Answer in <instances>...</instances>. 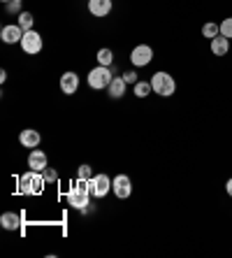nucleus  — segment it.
Wrapping results in <instances>:
<instances>
[{"mask_svg": "<svg viewBox=\"0 0 232 258\" xmlns=\"http://www.w3.org/2000/svg\"><path fill=\"white\" fill-rule=\"evenodd\" d=\"M24 33L26 30L19 24H12V26H5V28L0 30V37H3L5 44H14V42H21V40H24Z\"/></svg>", "mask_w": 232, "mask_h": 258, "instance_id": "obj_9", "label": "nucleus"}, {"mask_svg": "<svg viewBox=\"0 0 232 258\" xmlns=\"http://www.w3.org/2000/svg\"><path fill=\"white\" fill-rule=\"evenodd\" d=\"M218 26H220V35L227 37V40H232V17L223 19V21H220Z\"/></svg>", "mask_w": 232, "mask_h": 258, "instance_id": "obj_22", "label": "nucleus"}, {"mask_svg": "<svg viewBox=\"0 0 232 258\" xmlns=\"http://www.w3.org/2000/svg\"><path fill=\"white\" fill-rule=\"evenodd\" d=\"M123 79H125V82H128V84H137V72H125V75H123Z\"/></svg>", "mask_w": 232, "mask_h": 258, "instance_id": "obj_25", "label": "nucleus"}, {"mask_svg": "<svg viewBox=\"0 0 232 258\" xmlns=\"http://www.w3.org/2000/svg\"><path fill=\"white\" fill-rule=\"evenodd\" d=\"M19 191L24 193V196H37V193H42V188H44V177H40V172L37 170H30V172L21 174L19 177Z\"/></svg>", "mask_w": 232, "mask_h": 258, "instance_id": "obj_2", "label": "nucleus"}, {"mask_svg": "<svg viewBox=\"0 0 232 258\" xmlns=\"http://www.w3.org/2000/svg\"><path fill=\"white\" fill-rule=\"evenodd\" d=\"M151 60H153V49H151L149 44H137V47L130 51V63L135 68L149 66Z\"/></svg>", "mask_w": 232, "mask_h": 258, "instance_id": "obj_5", "label": "nucleus"}, {"mask_svg": "<svg viewBox=\"0 0 232 258\" xmlns=\"http://www.w3.org/2000/svg\"><path fill=\"white\" fill-rule=\"evenodd\" d=\"M151 89H153V93H158V96L170 98L174 91H177V82H174V77L170 75V72L161 70L151 77Z\"/></svg>", "mask_w": 232, "mask_h": 258, "instance_id": "obj_3", "label": "nucleus"}, {"mask_svg": "<svg viewBox=\"0 0 232 258\" xmlns=\"http://www.w3.org/2000/svg\"><path fill=\"white\" fill-rule=\"evenodd\" d=\"M91 196H93V193H91L89 181H84V179H77V184L67 191V200H70V205L74 207V210H79V212L89 210Z\"/></svg>", "mask_w": 232, "mask_h": 258, "instance_id": "obj_1", "label": "nucleus"}, {"mask_svg": "<svg viewBox=\"0 0 232 258\" xmlns=\"http://www.w3.org/2000/svg\"><path fill=\"white\" fill-rule=\"evenodd\" d=\"M93 177H96V174H93V168H91V165H79V170H77V179L91 181Z\"/></svg>", "mask_w": 232, "mask_h": 258, "instance_id": "obj_21", "label": "nucleus"}, {"mask_svg": "<svg viewBox=\"0 0 232 258\" xmlns=\"http://www.w3.org/2000/svg\"><path fill=\"white\" fill-rule=\"evenodd\" d=\"M89 12L93 17H107L112 12V0H89Z\"/></svg>", "mask_w": 232, "mask_h": 258, "instance_id": "obj_12", "label": "nucleus"}, {"mask_svg": "<svg viewBox=\"0 0 232 258\" xmlns=\"http://www.w3.org/2000/svg\"><path fill=\"white\" fill-rule=\"evenodd\" d=\"M40 133L33 131V128H26V131H21V135H19V142L24 144L26 149H35L37 144H40Z\"/></svg>", "mask_w": 232, "mask_h": 258, "instance_id": "obj_13", "label": "nucleus"}, {"mask_svg": "<svg viewBox=\"0 0 232 258\" xmlns=\"http://www.w3.org/2000/svg\"><path fill=\"white\" fill-rule=\"evenodd\" d=\"M202 35L209 37V40H214L216 35H220V26H218V24H211V21H209V24L202 26Z\"/></svg>", "mask_w": 232, "mask_h": 258, "instance_id": "obj_18", "label": "nucleus"}, {"mask_svg": "<svg viewBox=\"0 0 232 258\" xmlns=\"http://www.w3.org/2000/svg\"><path fill=\"white\" fill-rule=\"evenodd\" d=\"M225 191H227V196H230V198H232V177L225 181Z\"/></svg>", "mask_w": 232, "mask_h": 258, "instance_id": "obj_26", "label": "nucleus"}, {"mask_svg": "<svg viewBox=\"0 0 232 258\" xmlns=\"http://www.w3.org/2000/svg\"><path fill=\"white\" fill-rule=\"evenodd\" d=\"M112 70H109L107 66H98V68H93V70L89 72V86L93 91H102V89H107L109 84H112Z\"/></svg>", "mask_w": 232, "mask_h": 258, "instance_id": "obj_4", "label": "nucleus"}, {"mask_svg": "<svg viewBox=\"0 0 232 258\" xmlns=\"http://www.w3.org/2000/svg\"><path fill=\"white\" fill-rule=\"evenodd\" d=\"M7 10H10V12H21V0H10V3H7Z\"/></svg>", "mask_w": 232, "mask_h": 258, "instance_id": "obj_24", "label": "nucleus"}, {"mask_svg": "<svg viewBox=\"0 0 232 258\" xmlns=\"http://www.w3.org/2000/svg\"><path fill=\"white\" fill-rule=\"evenodd\" d=\"M125 86H128V82H125L123 77H114L112 84L107 86V93L114 98V100H116V98H121L125 93Z\"/></svg>", "mask_w": 232, "mask_h": 258, "instance_id": "obj_16", "label": "nucleus"}, {"mask_svg": "<svg viewBox=\"0 0 232 258\" xmlns=\"http://www.w3.org/2000/svg\"><path fill=\"white\" fill-rule=\"evenodd\" d=\"M28 168L37 170V172H44V170H47V154L40 149H33L28 156Z\"/></svg>", "mask_w": 232, "mask_h": 258, "instance_id": "obj_11", "label": "nucleus"}, {"mask_svg": "<svg viewBox=\"0 0 232 258\" xmlns=\"http://www.w3.org/2000/svg\"><path fill=\"white\" fill-rule=\"evenodd\" d=\"M79 89V75L77 72H65V75H60V91L65 93V96H72V93H77Z\"/></svg>", "mask_w": 232, "mask_h": 258, "instance_id": "obj_10", "label": "nucleus"}, {"mask_svg": "<svg viewBox=\"0 0 232 258\" xmlns=\"http://www.w3.org/2000/svg\"><path fill=\"white\" fill-rule=\"evenodd\" d=\"M33 24H35V17L30 12H19V26L24 30H33Z\"/></svg>", "mask_w": 232, "mask_h": 258, "instance_id": "obj_17", "label": "nucleus"}, {"mask_svg": "<svg viewBox=\"0 0 232 258\" xmlns=\"http://www.w3.org/2000/svg\"><path fill=\"white\" fill-rule=\"evenodd\" d=\"M227 51H230V40L223 35H216L214 40H211V54L214 56H225Z\"/></svg>", "mask_w": 232, "mask_h": 258, "instance_id": "obj_14", "label": "nucleus"}, {"mask_svg": "<svg viewBox=\"0 0 232 258\" xmlns=\"http://www.w3.org/2000/svg\"><path fill=\"white\" fill-rule=\"evenodd\" d=\"M0 226L5 230H17L21 226V216L14 214V212H5V214L0 216Z\"/></svg>", "mask_w": 232, "mask_h": 258, "instance_id": "obj_15", "label": "nucleus"}, {"mask_svg": "<svg viewBox=\"0 0 232 258\" xmlns=\"http://www.w3.org/2000/svg\"><path fill=\"white\" fill-rule=\"evenodd\" d=\"M151 91H153L151 89V82H137L135 84V96L137 98H146Z\"/></svg>", "mask_w": 232, "mask_h": 258, "instance_id": "obj_19", "label": "nucleus"}, {"mask_svg": "<svg viewBox=\"0 0 232 258\" xmlns=\"http://www.w3.org/2000/svg\"><path fill=\"white\" fill-rule=\"evenodd\" d=\"M89 186L96 198H105L109 193V188H112V179H109L107 174H96V177L89 181Z\"/></svg>", "mask_w": 232, "mask_h": 258, "instance_id": "obj_8", "label": "nucleus"}, {"mask_svg": "<svg viewBox=\"0 0 232 258\" xmlns=\"http://www.w3.org/2000/svg\"><path fill=\"white\" fill-rule=\"evenodd\" d=\"M42 177H44V181H47V184H54V181H58V172H56L54 168H47Z\"/></svg>", "mask_w": 232, "mask_h": 258, "instance_id": "obj_23", "label": "nucleus"}, {"mask_svg": "<svg viewBox=\"0 0 232 258\" xmlns=\"http://www.w3.org/2000/svg\"><path fill=\"white\" fill-rule=\"evenodd\" d=\"M3 3H10V0H3Z\"/></svg>", "mask_w": 232, "mask_h": 258, "instance_id": "obj_27", "label": "nucleus"}, {"mask_svg": "<svg viewBox=\"0 0 232 258\" xmlns=\"http://www.w3.org/2000/svg\"><path fill=\"white\" fill-rule=\"evenodd\" d=\"M21 49H24L26 54L35 56L42 51V35L35 33V30H26L24 33V40H21Z\"/></svg>", "mask_w": 232, "mask_h": 258, "instance_id": "obj_6", "label": "nucleus"}, {"mask_svg": "<svg viewBox=\"0 0 232 258\" xmlns=\"http://www.w3.org/2000/svg\"><path fill=\"white\" fill-rule=\"evenodd\" d=\"M112 191L116 198L125 200V198H130V193H132V181L130 177H125V174H119V177H114L112 179Z\"/></svg>", "mask_w": 232, "mask_h": 258, "instance_id": "obj_7", "label": "nucleus"}, {"mask_svg": "<svg viewBox=\"0 0 232 258\" xmlns=\"http://www.w3.org/2000/svg\"><path fill=\"white\" fill-rule=\"evenodd\" d=\"M112 60H114V54H112V49H100L98 51V63L100 66H112Z\"/></svg>", "mask_w": 232, "mask_h": 258, "instance_id": "obj_20", "label": "nucleus"}]
</instances>
